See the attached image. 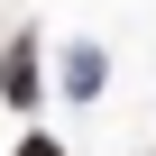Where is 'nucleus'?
I'll return each instance as SVG.
<instances>
[{
	"label": "nucleus",
	"instance_id": "obj_1",
	"mask_svg": "<svg viewBox=\"0 0 156 156\" xmlns=\"http://www.w3.org/2000/svg\"><path fill=\"white\" fill-rule=\"evenodd\" d=\"M0 92H9V101H28V92H37V73H28V46H9V73H0Z\"/></svg>",
	"mask_w": 156,
	"mask_h": 156
},
{
	"label": "nucleus",
	"instance_id": "obj_2",
	"mask_svg": "<svg viewBox=\"0 0 156 156\" xmlns=\"http://www.w3.org/2000/svg\"><path fill=\"white\" fill-rule=\"evenodd\" d=\"M28 156H64V147H55V138H28Z\"/></svg>",
	"mask_w": 156,
	"mask_h": 156
}]
</instances>
